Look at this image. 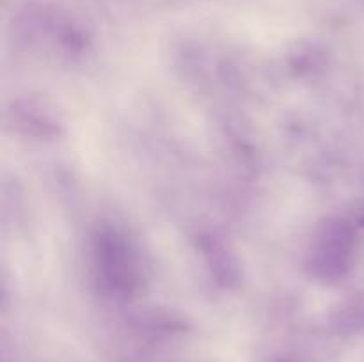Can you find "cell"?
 Masks as SVG:
<instances>
[{
	"label": "cell",
	"mask_w": 364,
	"mask_h": 362,
	"mask_svg": "<svg viewBox=\"0 0 364 362\" xmlns=\"http://www.w3.org/2000/svg\"><path fill=\"white\" fill-rule=\"evenodd\" d=\"M95 268L105 290L116 295H132L141 284V263L130 241L116 231H103L96 236Z\"/></svg>",
	"instance_id": "1"
},
{
	"label": "cell",
	"mask_w": 364,
	"mask_h": 362,
	"mask_svg": "<svg viewBox=\"0 0 364 362\" xmlns=\"http://www.w3.org/2000/svg\"><path fill=\"white\" fill-rule=\"evenodd\" d=\"M355 234L343 220H329L323 224L313 240L309 252V270L313 275L326 283L343 279L350 270L354 254Z\"/></svg>",
	"instance_id": "2"
},
{
	"label": "cell",
	"mask_w": 364,
	"mask_h": 362,
	"mask_svg": "<svg viewBox=\"0 0 364 362\" xmlns=\"http://www.w3.org/2000/svg\"><path fill=\"white\" fill-rule=\"evenodd\" d=\"M331 323H333V329L343 336L364 334V291L345 300L334 311Z\"/></svg>",
	"instance_id": "3"
},
{
	"label": "cell",
	"mask_w": 364,
	"mask_h": 362,
	"mask_svg": "<svg viewBox=\"0 0 364 362\" xmlns=\"http://www.w3.org/2000/svg\"><path fill=\"white\" fill-rule=\"evenodd\" d=\"M276 362H294V361H287V358H281V361H276Z\"/></svg>",
	"instance_id": "4"
}]
</instances>
